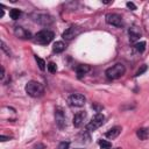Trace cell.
Returning a JSON list of instances; mask_svg holds the SVG:
<instances>
[{
  "instance_id": "obj_1",
  "label": "cell",
  "mask_w": 149,
  "mask_h": 149,
  "mask_svg": "<svg viewBox=\"0 0 149 149\" xmlns=\"http://www.w3.org/2000/svg\"><path fill=\"white\" fill-rule=\"evenodd\" d=\"M26 92L28 93V95L33 97V98H38L41 95H43L44 93V87L41 83L36 81V80H30L24 86Z\"/></svg>"
},
{
  "instance_id": "obj_2",
  "label": "cell",
  "mask_w": 149,
  "mask_h": 149,
  "mask_svg": "<svg viewBox=\"0 0 149 149\" xmlns=\"http://www.w3.org/2000/svg\"><path fill=\"white\" fill-rule=\"evenodd\" d=\"M125 72H126L125 65L121 64V63H116V64H114L113 66L108 68V69L106 70L105 74H106V77H107L108 79H118V78L122 77V76L125 74Z\"/></svg>"
},
{
  "instance_id": "obj_3",
  "label": "cell",
  "mask_w": 149,
  "mask_h": 149,
  "mask_svg": "<svg viewBox=\"0 0 149 149\" xmlns=\"http://www.w3.org/2000/svg\"><path fill=\"white\" fill-rule=\"evenodd\" d=\"M54 33L51 30H48V29H43L41 31H38L35 36H34V41L35 43L37 44H42V45H45V44H49L52 40H54Z\"/></svg>"
},
{
  "instance_id": "obj_4",
  "label": "cell",
  "mask_w": 149,
  "mask_h": 149,
  "mask_svg": "<svg viewBox=\"0 0 149 149\" xmlns=\"http://www.w3.org/2000/svg\"><path fill=\"white\" fill-rule=\"evenodd\" d=\"M104 122H105V116H104V114H101V113H97V114L92 118V120L87 123L86 129L90 130V132H94V130L98 129L100 126H102Z\"/></svg>"
},
{
  "instance_id": "obj_5",
  "label": "cell",
  "mask_w": 149,
  "mask_h": 149,
  "mask_svg": "<svg viewBox=\"0 0 149 149\" xmlns=\"http://www.w3.org/2000/svg\"><path fill=\"white\" fill-rule=\"evenodd\" d=\"M105 20H106V22L108 24L114 26V27H122L123 26L122 17L119 14H116V13H108V14H106Z\"/></svg>"
},
{
  "instance_id": "obj_6",
  "label": "cell",
  "mask_w": 149,
  "mask_h": 149,
  "mask_svg": "<svg viewBox=\"0 0 149 149\" xmlns=\"http://www.w3.org/2000/svg\"><path fill=\"white\" fill-rule=\"evenodd\" d=\"M83 31V29L80 27H77V26H72L70 28H68L63 34H62V37L66 41H70L72 38H74L76 36H78L80 33Z\"/></svg>"
},
{
  "instance_id": "obj_7",
  "label": "cell",
  "mask_w": 149,
  "mask_h": 149,
  "mask_svg": "<svg viewBox=\"0 0 149 149\" xmlns=\"http://www.w3.org/2000/svg\"><path fill=\"white\" fill-rule=\"evenodd\" d=\"M85 97L80 93H74V94H71L69 97V102L71 106H74V107H81L85 105Z\"/></svg>"
},
{
  "instance_id": "obj_8",
  "label": "cell",
  "mask_w": 149,
  "mask_h": 149,
  "mask_svg": "<svg viewBox=\"0 0 149 149\" xmlns=\"http://www.w3.org/2000/svg\"><path fill=\"white\" fill-rule=\"evenodd\" d=\"M55 120H56V125L58 126L59 129L65 128V126H66L65 115H64V112L61 107H56V109H55Z\"/></svg>"
},
{
  "instance_id": "obj_9",
  "label": "cell",
  "mask_w": 149,
  "mask_h": 149,
  "mask_svg": "<svg viewBox=\"0 0 149 149\" xmlns=\"http://www.w3.org/2000/svg\"><path fill=\"white\" fill-rule=\"evenodd\" d=\"M14 34H15L16 37H19V38H23V40H28V38L31 37V34H30L28 30H26L24 28H22V27H15V29H14Z\"/></svg>"
},
{
  "instance_id": "obj_10",
  "label": "cell",
  "mask_w": 149,
  "mask_h": 149,
  "mask_svg": "<svg viewBox=\"0 0 149 149\" xmlns=\"http://www.w3.org/2000/svg\"><path fill=\"white\" fill-rule=\"evenodd\" d=\"M128 34H129V38H130V41H132V42H134V41H136V40H139V38L141 37L142 31H141V29H140L139 27L133 26V27H130V28H129Z\"/></svg>"
},
{
  "instance_id": "obj_11",
  "label": "cell",
  "mask_w": 149,
  "mask_h": 149,
  "mask_svg": "<svg viewBox=\"0 0 149 149\" xmlns=\"http://www.w3.org/2000/svg\"><path fill=\"white\" fill-rule=\"evenodd\" d=\"M85 118H86V112H84V111L77 112V113L74 114V116H73V126L77 127V128L80 127L81 123L84 122Z\"/></svg>"
},
{
  "instance_id": "obj_12",
  "label": "cell",
  "mask_w": 149,
  "mask_h": 149,
  "mask_svg": "<svg viewBox=\"0 0 149 149\" xmlns=\"http://www.w3.org/2000/svg\"><path fill=\"white\" fill-rule=\"evenodd\" d=\"M120 133H121V127H120V126H115V127H112L111 129H108L105 135H106V137L113 140V139L118 137Z\"/></svg>"
},
{
  "instance_id": "obj_13",
  "label": "cell",
  "mask_w": 149,
  "mask_h": 149,
  "mask_svg": "<svg viewBox=\"0 0 149 149\" xmlns=\"http://www.w3.org/2000/svg\"><path fill=\"white\" fill-rule=\"evenodd\" d=\"M90 71V66L88 65H86V64H80V65H78L77 68H76V72H77V74H78V77L80 78V77H83L85 73H87Z\"/></svg>"
},
{
  "instance_id": "obj_14",
  "label": "cell",
  "mask_w": 149,
  "mask_h": 149,
  "mask_svg": "<svg viewBox=\"0 0 149 149\" xmlns=\"http://www.w3.org/2000/svg\"><path fill=\"white\" fill-rule=\"evenodd\" d=\"M136 135H137V137H139L140 140H142V141L149 139V128H140V129H137Z\"/></svg>"
},
{
  "instance_id": "obj_15",
  "label": "cell",
  "mask_w": 149,
  "mask_h": 149,
  "mask_svg": "<svg viewBox=\"0 0 149 149\" xmlns=\"http://www.w3.org/2000/svg\"><path fill=\"white\" fill-rule=\"evenodd\" d=\"M65 48H66V45H65V43H64V42H62V41L55 42V43H54V45H52V50H54V52H56V54L63 52V51L65 50Z\"/></svg>"
},
{
  "instance_id": "obj_16",
  "label": "cell",
  "mask_w": 149,
  "mask_h": 149,
  "mask_svg": "<svg viewBox=\"0 0 149 149\" xmlns=\"http://www.w3.org/2000/svg\"><path fill=\"white\" fill-rule=\"evenodd\" d=\"M37 21H38L40 23H42V24H49V23L52 22V17L49 16V15H47V14H43V15H40V16H38Z\"/></svg>"
},
{
  "instance_id": "obj_17",
  "label": "cell",
  "mask_w": 149,
  "mask_h": 149,
  "mask_svg": "<svg viewBox=\"0 0 149 149\" xmlns=\"http://www.w3.org/2000/svg\"><path fill=\"white\" fill-rule=\"evenodd\" d=\"M20 15H21V10L17 9V8H13V9H10V12H9V16H10L13 20H17V19L20 17Z\"/></svg>"
},
{
  "instance_id": "obj_18",
  "label": "cell",
  "mask_w": 149,
  "mask_h": 149,
  "mask_svg": "<svg viewBox=\"0 0 149 149\" xmlns=\"http://www.w3.org/2000/svg\"><path fill=\"white\" fill-rule=\"evenodd\" d=\"M98 143H99V146H100L101 149H109L112 147V143L108 142V141H106V140H99Z\"/></svg>"
},
{
  "instance_id": "obj_19",
  "label": "cell",
  "mask_w": 149,
  "mask_h": 149,
  "mask_svg": "<svg viewBox=\"0 0 149 149\" xmlns=\"http://www.w3.org/2000/svg\"><path fill=\"white\" fill-rule=\"evenodd\" d=\"M144 49H146V42L141 41V42H137V43L135 44V50H136L137 52H143Z\"/></svg>"
},
{
  "instance_id": "obj_20",
  "label": "cell",
  "mask_w": 149,
  "mask_h": 149,
  "mask_svg": "<svg viewBox=\"0 0 149 149\" xmlns=\"http://www.w3.org/2000/svg\"><path fill=\"white\" fill-rule=\"evenodd\" d=\"M47 68H48L49 72H51V73H55L57 71V66H56V64L54 62H49L48 65H47Z\"/></svg>"
},
{
  "instance_id": "obj_21",
  "label": "cell",
  "mask_w": 149,
  "mask_h": 149,
  "mask_svg": "<svg viewBox=\"0 0 149 149\" xmlns=\"http://www.w3.org/2000/svg\"><path fill=\"white\" fill-rule=\"evenodd\" d=\"M35 59H36V62H37V64H38V66H40V69L43 71V70L45 69V62H44L42 58L37 57V56H35Z\"/></svg>"
},
{
  "instance_id": "obj_22",
  "label": "cell",
  "mask_w": 149,
  "mask_h": 149,
  "mask_svg": "<svg viewBox=\"0 0 149 149\" xmlns=\"http://www.w3.org/2000/svg\"><path fill=\"white\" fill-rule=\"evenodd\" d=\"M69 146H70V143L64 141V142H61V143L58 144L57 149H68V148H69Z\"/></svg>"
},
{
  "instance_id": "obj_23",
  "label": "cell",
  "mask_w": 149,
  "mask_h": 149,
  "mask_svg": "<svg viewBox=\"0 0 149 149\" xmlns=\"http://www.w3.org/2000/svg\"><path fill=\"white\" fill-rule=\"evenodd\" d=\"M1 49H2L7 55H10V51L7 49V47H6V44H5V42H3V41H1Z\"/></svg>"
},
{
  "instance_id": "obj_24",
  "label": "cell",
  "mask_w": 149,
  "mask_h": 149,
  "mask_svg": "<svg viewBox=\"0 0 149 149\" xmlns=\"http://www.w3.org/2000/svg\"><path fill=\"white\" fill-rule=\"evenodd\" d=\"M147 70V65H142V68L141 69H139V71L136 72V76H140V74H142L144 71Z\"/></svg>"
},
{
  "instance_id": "obj_25",
  "label": "cell",
  "mask_w": 149,
  "mask_h": 149,
  "mask_svg": "<svg viewBox=\"0 0 149 149\" xmlns=\"http://www.w3.org/2000/svg\"><path fill=\"white\" fill-rule=\"evenodd\" d=\"M126 6H127L129 9H132V10H135V9H136V6H135L133 2H127V3H126Z\"/></svg>"
},
{
  "instance_id": "obj_26",
  "label": "cell",
  "mask_w": 149,
  "mask_h": 149,
  "mask_svg": "<svg viewBox=\"0 0 149 149\" xmlns=\"http://www.w3.org/2000/svg\"><path fill=\"white\" fill-rule=\"evenodd\" d=\"M3 76H5V69H3V66H1V74H0V77L3 78Z\"/></svg>"
},
{
  "instance_id": "obj_27",
  "label": "cell",
  "mask_w": 149,
  "mask_h": 149,
  "mask_svg": "<svg viewBox=\"0 0 149 149\" xmlns=\"http://www.w3.org/2000/svg\"><path fill=\"white\" fill-rule=\"evenodd\" d=\"M7 140H9V137H7V136H3V135L1 136V141H2V142H3V141H7Z\"/></svg>"
},
{
  "instance_id": "obj_28",
  "label": "cell",
  "mask_w": 149,
  "mask_h": 149,
  "mask_svg": "<svg viewBox=\"0 0 149 149\" xmlns=\"http://www.w3.org/2000/svg\"><path fill=\"white\" fill-rule=\"evenodd\" d=\"M2 16H3V10L1 9V10H0V17H2Z\"/></svg>"
},
{
  "instance_id": "obj_29",
  "label": "cell",
  "mask_w": 149,
  "mask_h": 149,
  "mask_svg": "<svg viewBox=\"0 0 149 149\" xmlns=\"http://www.w3.org/2000/svg\"><path fill=\"white\" fill-rule=\"evenodd\" d=\"M114 149H121V148H114Z\"/></svg>"
},
{
  "instance_id": "obj_30",
  "label": "cell",
  "mask_w": 149,
  "mask_h": 149,
  "mask_svg": "<svg viewBox=\"0 0 149 149\" xmlns=\"http://www.w3.org/2000/svg\"><path fill=\"white\" fill-rule=\"evenodd\" d=\"M77 149H80V148H77Z\"/></svg>"
}]
</instances>
